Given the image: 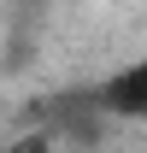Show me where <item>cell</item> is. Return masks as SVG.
<instances>
[{"label": "cell", "mask_w": 147, "mask_h": 153, "mask_svg": "<svg viewBox=\"0 0 147 153\" xmlns=\"http://www.w3.org/2000/svg\"><path fill=\"white\" fill-rule=\"evenodd\" d=\"M76 100L94 106L100 118H112V124H147V53L118 65V71H106L88 88H76Z\"/></svg>", "instance_id": "1"}, {"label": "cell", "mask_w": 147, "mask_h": 153, "mask_svg": "<svg viewBox=\"0 0 147 153\" xmlns=\"http://www.w3.org/2000/svg\"><path fill=\"white\" fill-rule=\"evenodd\" d=\"M6 153H65V147H59V141L41 130V124H30L24 135H12V141H6Z\"/></svg>", "instance_id": "2"}]
</instances>
